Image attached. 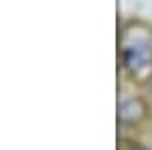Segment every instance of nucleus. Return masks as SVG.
Segmentation results:
<instances>
[{
    "mask_svg": "<svg viewBox=\"0 0 152 150\" xmlns=\"http://www.w3.org/2000/svg\"><path fill=\"white\" fill-rule=\"evenodd\" d=\"M122 69L134 79H148L152 75V29L132 23L120 35Z\"/></svg>",
    "mask_w": 152,
    "mask_h": 150,
    "instance_id": "f257e3e1",
    "label": "nucleus"
},
{
    "mask_svg": "<svg viewBox=\"0 0 152 150\" xmlns=\"http://www.w3.org/2000/svg\"><path fill=\"white\" fill-rule=\"evenodd\" d=\"M146 116V104L142 97H124L120 102V112L118 118L122 124H138L142 118Z\"/></svg>",
    "mask_w": 152,
    "mask_h": 150,
    "instance_id": "f03ea898",
    "label": "nucleus"
},
{
    "mask_svg": "<svg viewBox=\"0 0 152 150\" xmlns=\"http://www.w3.org/2000/svg\"><path fill=\"white\" fill-rule=\"evenodd\" d=\"M120 150H148V148H144V146L136 144V142H130V144H124Z\"/></svg>",
    "mask_w": 152,
    "mask_h": 150,
    "instance_id": "7ed1b4c3",
    "label": "nucleus"
}]
</instances>
